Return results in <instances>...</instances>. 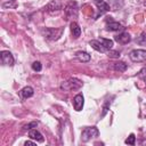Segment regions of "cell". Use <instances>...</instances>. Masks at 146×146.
Wrapping results in <instances>:
<instances>
[{"instance_id": "obj_1", "label": "cell", "mask_w": 146, "mask_h": 146, "mask_svg": "<svg viewBox=\"0 0 146 146\" xmlns=\"http://www.w3.org/2000/svg\"><path fill=\"white\" fill-rule=\"evenodd\" d=\"M64 32V29L63 27H59V29H54V27H43L41 30V33L43 34V36L47 39V40H50V41H55V40H58L62 34Z\"/></svg>"}, {"instance_id": "obj_2", "label": "cell", "mask_w": 146, "mask_h": 146, "mask_svg": "<svg viewBox=\"0 0 146 146\" xmlns=\"http://www.w3.org/2000/svg\"><path fill=\"white\" fill-rule=\"evenodd\" d=\"M82 84H83V83H82L79 79H76V78H71V79H68L67 81L62 82V84H60V89L64 90V91L78 90V89H80V88L82 87Z\"/></svg>"}, {"instance_id": "obj_3", "label": "cell", "mask_w": 146, "mask_h": 146, "mask_svg": "<svg viewBox=\"0 0 146 146\" xmlns=\"http://www.w3.org/2000/svg\"><path fill=\"white\" fill-rule=\"evenodd\" d=\"M98 135H99V131H98V129H97L96 127H89V128H86V129L82 131L81 139H82V141L87 143V141H89L90 139L98 137Z\"/></svg>"}, {"instance_id": "obj_4", "label": "cell", "mask_w": 146, "mask_h": 146, "mask_svg": "<svg viewBox=\"0 0 146 146\" xmlns=\"http://www.w3.org/2000/svg\"><path fill=\"white\" fill-rule=\"evenodd\" d=\"M64 11H65V15L68 17V18H75L78 16V13H79V7H78V3L75 1H70L65 8H64Z\"/></svg>"}, {"instance_id": "obj_5", "label": "cell", "mask_w": 146, "mask_h": 146, "mask_svg": "<svg viewBox=\"0 0 146 146\" xmlns=\"http://www.w3.org/2000/svg\"><path fill=\"white\" fill-rule=\"evenodd\" d=\"M129 58L132 62H145L146 60V50L144 49H133L129 54Z\"/></svg>"}, {"instance_id": "obj_6", "label": "cell", "mask_w": 146, "mask_h": 146, "mask_svg": "<svg viewBox=\"0 0 146 146\" xmlns=\"http://www.w3.org/2000/svg\"><path fill=\"white\" fill-rule=\"evenodd\" d=\"M1 62L3 65L13 66L14 65V57H13L11 52L8 50H2L1 51Z\"/></svg>"}, {"instance_id": "obj_7", "label": "cell", "mask_w": 146, "mask_h": 146, "mask_svg": "<svg viewBox=\"0 0 146 146\" xmlns=\"http://www.w3.org/2000/svg\"><path fill=\"white\" fill-rule=\"evenodd\" d=\"M46 9H47V11H48L49 14L54 15V14H58V13L60 11V9H62V6H60V3H59L58 1H56V0H52V1H50V2L47 5Z\"/></svg>"}, {"instance_id": "obj_8", "label": "cell", "mask_w": 146, "mask_h": 146, "mask_svg": "<svg viewBox=\"0 0 146 146\" xmlns=\"http://www.w3.org/2000/svg\"><path fill=\"white\" fill-rule=\"evenodd\" d=\"M106 30L107 31H120L123 30V26L119 22H114L113 19H106Z\"/></svg>"}, {"instance_id": "obj_9", "label": "cell", "mask_w": 146, "mask_h": 146, "mask_svg": "<svg viewBox=\"0 0 146 146\" xmlns=\"http://www.w3.org/2000/svg\"><path fill=\"white\" fill-rule=\"evenodd\" d=\"M114 40L117 41L119 43L127 44V43H129V42L131 41V36H130V34H129L128 32H122V33H120L119 35H115Z\"/></svg>"}, {"instance_id": "obj_10", "label": "cell", "mask_w": 146, "mask_h": 146, "mask_svg": "<svg viewBox=\"0 0 146 146\" xmlns=\"http://www.w3.org/2000/svg\"><path fill=\"white\" fill-rule=\"evenodd\" d=\"M83 103H84L83 96H82L81 94H78V95L73 98V106H74V110H75L76 112H80V111L82 110V107H83Z\"/></svg>"}, {"instance_id": "obj_11", "label": "cell", "mask_w": 146, "mask_h": 146, "mask_svg": "<svg viewBox=\"0 0 146 146\" xmlns=\"http://www.w3.org/2000/svg\"><path fill=\"white\" fill-rule=\"evenodd\" d=\"M94 1H95V3L97 5V7H98V9H99V14H100V15H103V14L107 13V11L111 9L110 5H108L106 1H104V0H94Z\"/></svg>"}, {"instance_id": "obj_12", "label": "cell", "mask_w": 146, "mask_h": 146, "mask_svg": "<svg viewBox=\"0 0 146 146\" xmlns=\"http://www.w3.org/2000/svg\"><path fill=\"white\" fill-rule=\"evenodd\" d=\"M29 137H30L31 139L36 140L38 143H43V141H44L43 136H42L36 129H31V130H29Z\"/></svg>"}, {"instance_id": "obj_13", "label": "cell", "mask_w": 146, "mask_h": 146, "mask_svg": "<svg viewBox=\"0 0 146 146\" xmlns=\"http://www.w3.org/2000/svg\"><path fill=\"white\" fill-rule=\"evenodd\" d=\"M89 44H90L95 50H97V51H99V52H107L106 48L103 46V43L99 41V39H98V40H91V41L89 42Z\"/></svg>"}, {"instance_id": "obj_14", "label": "cell", "mask_w": 146, "mask_h": 146, "mask_svg": "<svg viewBox=\"0 0 146 146\" xmlns=\"http://www.w3.org/2000/svg\"><path fill=\"white\" fill-rule=\"evenodd\" d=\"M70 27H71V33H72L73 38H74V39L79 38L80 34H81V29H80V26L78 25V23H76V22H72V23L70 24Z\"/></svg>"}, {"instance_id": "obj_15", "label": "cell", "mask_w": 146, "mask_h": 146, "mask_svg": "<svg viewBox=\"0 0 146 146\" xmlns=\"http://www.w3.org/2000/svg\"><path fill=\"white\" fill-rule=\"evenodd\" d=\"M75 57L79 62H82V63H87L90 60V55L86 51H78L75 54Z\"/></svg>"}, {"instance_id": "obj_16", "label": "cell", "mask_w": 146, "mask_h": 146, "mask_svg": "<svg viewBox=\"0 0 146 146\" xmlns=\"http://www.w3.org/2000/svg\"><path fill=\"white\" fill-rule=\"evenodd\" d=\"M33 94H34L33 88L30 87V86H27V87H25V88H23V89L21 90V96H22V98H24V99H27V98L32 97Z\"/></svg>"}, {"instance_id": "obj_17", "label": "cell", "mask_w": 146, "mask_h": 146, "mask_svg": "<svg viewBox=\"0 0 146 146\" xmlns=\"http://www.w3.org/2000/svg\"><path fill=\"white\" fill-rule=\"evenodd\" d=\"M128 68V65L124 62H115L113 63V70L116 72H124Z\"/></svg>"}, {"instance_id": "obj_18", "label": "cell", "mask_w": 146, "mask_h": 146, "mask_svg": "<svg viewBox=\"0 0 146 146\" xmlns=\"http://www.w3.org/2000/svg\"><path fill=\"white\" fill-rule=\"evenodd\" d=\"M99 41L103 43V46L106 48L107 51H110L112 48H113V40H110V39H105V38H100Z\"/></svg>"}, {"instance_id": "obj_19", "label": "cell", "mask_w": 146, "mask_h": 146, "mask_svg": "<svg viewBox=\"0 0 146 146\" xmlns=\"http://www.w3.org/2000/svg\"><path fill=\"white\" fill-rule=\"evenodd\" d=\"M136 42L140 46H146V32H143L137 39H136Z\"/></svg>"}, {"instance_id": "obj_20", "label": "cell", "mask_w": 146, "mask_h": 146, "mask_svg": "<svg viewBox=\"0 0 146 146\" xmlns=\"http://www.w3.org/2000/svg\"><path fill=\"white\" fill-rule=\"evenodd\" d=\"M32 70L33 71H35V72H40L41 70H42V65H41V63L40 62H33L32 63Z\"/></svg>"}, {"instance_id": "obj_21", "label": "cell", "mask_w": 146, "mask_h": 146, "mask_svg": "<svg viewBox=\"0 0 146 146\" xmlns=\"http://www.w3.org/2000/svg\"><path fill=\"white\" fill-rule=\"evenodd\" d=\"M16 7H17L16 0H10V1L3 3V8H16Z\"/></svg>"}, {"instance_id": "obj_22", "label": "cell", "mask_w": 146, "mask_h": 146, "mask_svg": "<svg viewBox=\"0 0 146 146\" xmlns=\"http://www.w3.org/2000/svg\"><path fill=\"white\" fill-rule=\"evenodd\" d=\"M110 105H111V100H107L106 103H105V105H104V107H103V113H102V117H104L105 115H106V113L108 112V108H110Z\"/></svg>"}, {"instance_id": "obj_23", "label": "cell", "mask_w": 146, "mask_h": 146, "mask_svg": "<svg viewBox=\"0 0 146 146\" xmlns=\"http://www.w3.org/2000/svg\"><path fill=\"white\" fill-rule=\"evenodd\" d=\"M36 125H38V122L33 121V122H31V123H29V124H25V125L23 127V130H31V129H33V128H36Z\"/></svg>"}, {"instance_id": "obj_24", "label": "cell", "mask_w": 146, "mask_h": 146, "mask_svg": "<svg viewBox=\"0 0 146 146\" xmlns=\"http://www.w3.org/2000/svg\"><path fill=\"white\" fill-rule=\"evenodd\" d=\"M138 78L141 79L144 82H146V67H144V68H141V70L139 71V73H138Z\"/></svg>"}, {"instance_id": "obj_25", "label": "cell", "mask_w": 146, "mask_h": 146, "mask_svg": "<svg viewBox=\"0 0 146 146\" xmlns=\"http://www.w3.org/2000/svg\"><path fill=\"white\" fill-rule=\"evenodd\" d=\"M135 140H136V137L133 133H131L127 139H125V144L128 145H135Z\"/></svg>"}, {"instance_id": "obj_26", "label": "cell", "mask_w": 146, "mask_h": 146, "mask_svg": "<svg viewBox=\"0 0 146 146\" xmlns=\"http://www.w3.org/2000/svg\"><path fill=\"white\" fill-rule=\"evenodd\" d=\"M108 52V56L111 55V57H119L120 56V54L117 52V51H113V52H110V51H107Z\"/></svg>"}, {"instance_id": "obj_27", "label": "cell", "mask_w": 146, "mask_h": 146, "mask_svg": "<svg viewBox=\"0 0 146 146\" xmlns=\"http://www.w3.org/2000/svg\"><path fill=\"white\" fill-rule=\"evenodd\" d=\"M24 145H25V146H27V145H29V146H34L35 143H34V141H30V140H27V141L24 143Z\"/></svg>"}, {"instance_id": "obj_28", "label": "cell", "mask_w": 146, "mask_h": 146, "mask_svg": "<svg viewBox=\"0 0 146 146\" xmlns=\"http://www.w3.org/2000/svg\"><path fill=\"white\" fill-rule=\"evenodd\" d=\"M144 5H145V6H146V1H145V2H144Z\"/></svg>"}]
</instances>
